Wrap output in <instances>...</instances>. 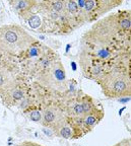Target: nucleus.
Here are the masks:
<instances>
[{"label":"nucleus","instance_id":"f257e3e1","mask_svg":"<svg viewBox=\"0 0 131 146\" xmlns=\"http://www.w3.org/2000/svg\"><path fill=\"white\" fill-rule=\"evenodd\" d=\"M131 11L118 10L92 25L82 36L78 62L83 76L97 82L115 69L130 70Z\"/></svg>","mask_w":131,"mask_h":146},{"label":"nucleus","instance_id":"f03ea898","mask_svg":"<svg viewBox=\"0 0 131 146\" xmlns=\"http://www.w3.org/2000/svg\"><path fill=\"white\" fill-rule=\"evenodd\" d=\"M33 30L55 36L73 33L64 12V0L36 1L28 11L19 16Z\"/></svg>","mask_w":131,"mask_h":146},{"label":"nucleus","instance_id":"7ed1b4c3","mask_svg":"<svg viewBox=\"0 0 131 146\" xmlns=\"http://www.w3.org/2000/svg\"><path fill=\"white\" fill-rule=\"evenodd\" d=\"M38 40L17 25L0 27V52L19 59Z\"/></svg>","mask_w":131,"mask_h":146},{"label":"nucleus","instance_id":"20e7f679","mask_svg":"<svg viewBox=\"0 0 131 146\" xmlns=\"http://www.w3.org/2000/svg\"><path fill=\"white\" fill-rule=\"evenodd\" d=\"M103 94L109 98H127L131 94L130 70L115 69L106 73L97 81Z\"/></svg>","mask_w":131,"mask_h":146},{"label":"nucleus","instance_id":"39448f33","mask_svg":"<svg viewBox=\"0 0 131 146\" xmlns=\"http://www.w3.org/2000/svg\"><path fill=\"white\" fill-rule=\"evenodd\" d=\"M34 79L35 82H37L42 87L54 92L64 94L68 91V79L61 59H58L48 70L35 77Z\"/></svg>","mask_w":131,"mask_h":146},{"label":"nucleus","instance_id":"423d86ee","mask_svg":"<svg viewBox=\"0 0 131 146\" xmlns=\"http://www.w3.org/2000/svg\"><path fill=\"white\" fill-rule=\"evenodd\" d=\"M86 23L97 21L99 18L112 10L113 8L120 6L122 1L117 0H87L80 1Z\"/></svg>","mask_w":131,"mask_h":146},{"label":"nucleus","instance_id":"0eeeda50","mask_svg":"<svg viewBox=\"0 0 131 146\" xmlns=\"http://www.w3.org/2000/svg\"><path fill=\"white\" fill-rule=\"evenodd\" d=\"M30 88L31 84H29L25 75L21 73L0 98L7 107H19V104L27 98Z\"/></svg>","mask_w":131,"mask_h":146},{"label":"nucleus","instance_id":"6e6552de","mask_svg":"<svg viewBox=\"0 0 131 146\" xmlns=\"http://www.w3.org/2000/svg\"><path fill=\"white\" fill-rule=\"evenodd\" d=\"M64 12L69 25L71 27L73 32L82 25H86L80 1L64 0Z\"/></svg>","mask_w":131,"mask_h":146},{"label":"nucleus","instance_id":"1a4fd4ad","mask_svg":"<svg viewBox=\"0 0 131 146\" xmlns=\"http://www.w3.org/2000/svg\"><path fill=\"white\" fill-rule=\"evenodd\" d=\"M104 116H105V112H104L103 107H100L99 109L94 110V112L82 117L81 122H82V127L84 129L85 133L87 134L88 132H90L103 120Z\"/></svg>","mask_w":131,"mask_h":146},{"label":"nucleus","instance_id":"9d476101","mask_svg":"<svg viewBox=\"0 0 131 146\" xmlns=\"http://www.w3.org/2000/svg\"><path fill=\"white\" fill-rule=\"evenodd\" d=\"M23 72H15V71L0 69V96L7 90V88L15 81V79L21 75Z\"/></svg>","mask_w":131,"mask_h":146},{"label":"nucleus","instance_id":"9b49d317","mask_svg":"<svg viewBox=\"0 0 131 146\" xmlns=\"http://www.w3.org/2000/svg\"><path fill=\"white\" fill-rule=\"evenodd\" d=\"M0 69H6V70L15 71V72H21L17 59L10 57L8 55L1 52H0Z\"/></svg>","mask_w":131,"mask_h":146},{"label":"nucleus","instance_id":"f8f14e48","mask_svg":"<svg viewBox=\"0 0 131 146\" xmlns=\"http://www.w3.org/2000/svg\"><path fill=\"white\" fill-rule=\"evenodd\" d=\"M35 0H14V1H9L8 4L11 6L12 10L15 12L19 16L23 14L25 11L34 5Z\"/></svg>","mask_w":131,"mask_h":146},{"label":"nucleus","instance_id":"ddd939ff","mask_svg":"<svg viewBox=\"0 0 131 146\" xmlns=\"http://www.w3.org/2000/svg\"><path fill=\"white\" fill-rule=\"evenodd\" d=\"M28 117L30 118L31 121L35 122V123H41L42 121V113L40 111H31L29 112L28 114Z\"/></svg>","mask_w":131,"mask_h":146},{"label":"nucleus","instance_id":"4468645a","mask_svg":"<svg viewBox=\"0 0 131 146\" xmlns=\"http://www.w3.org/2000/svg\"><path fill=\"white\" fill-rule=\"evenodd\" d=\"M113 146H131V140L129 138H125V139L121 140L120 142H118Z\"/></svg>","mask_w":131,"mask_h":146},{"label":"nucleus","instance_id":"2eb2a0df","mask_svg":"<svg viewBox=\"0 0 131 146\" xmlns=\"http://www.w3.org/2000/svg\"><path fill=\"white\" fill-rule=\"evenodd\" d=\"M17 146H43V145H41V144H38V143H35V142L25 141V142L21 143L19 145H17Z\"/></svg>","mask_w":131,"mask_h":146}]
</instances>
